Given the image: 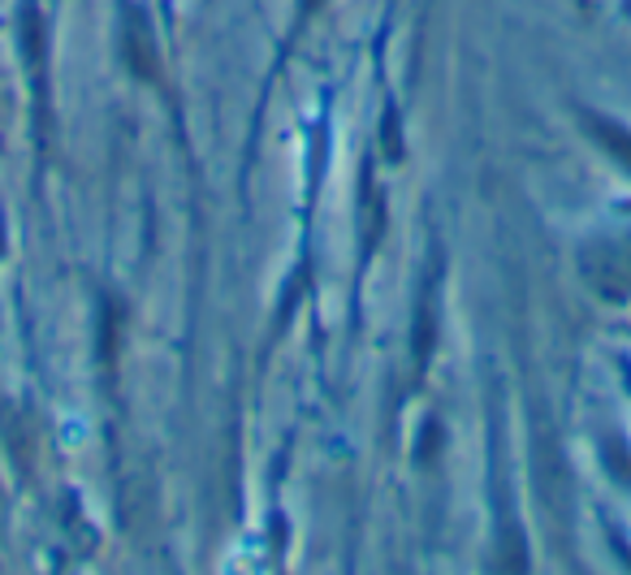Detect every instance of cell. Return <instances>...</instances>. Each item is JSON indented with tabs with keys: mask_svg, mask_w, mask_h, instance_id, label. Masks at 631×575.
Instances as JSON below:
<instances>
[{
	"mask_svg": "<svg viewBox=\"0 0 631 575\" xmlns=\"http://www.w3.org/2000/svg\"><path fill=\"white\" fill-rule=\"evenodd\" d=\"M498 572H527V545H524V536L515 532V523L502 528V541H498Z\"/></svg>",
	"mask_w": 631,
	"mask_h": 575,
	"instance_id": "6",
	"label": "cell"
},
{
	"mask_svg": "<svg viewBox=\"0 0 631 575\" xmlns=\"http://www.w3.org/2000/svg\"><path fill=\"white\" fill-rule=\"evenodd\" d=\"M385 234V195L372 187V169H364V195H360V238H364V252H376Z\"/></svg>",
	"mask_w": 631,
	"mask_h": 575,
	"instance_id": "5",
	"label": "cell"
},
{
	"mask_svg": "<svg viewBox=\"0 0 631 575\" xmlns=\"http://www.w3.org/2000/svg\"><path fill=\"white\" fill-rule=\"evenodd\" d=\"M121 56H126V65H130L135 78H148V83L160 78V56H157V40H152V26H148V18L135 4L121 9Z\"/></svg>",
	"mask_w": 631,
	"mask_h": 575,
	"instance_id": "2",
	"label": "cell"
},
{
	"mask_svg": "<svg viewBox=\"0 0 631 575\" xmlns=\"http://www.w3.org/2000/svg\"><path fill=\"white\" fill-rule=\"evenodd\" d=\"M320 4H324V0H303V4H299V18H312Z\"/></svg>",
	"mask_w": 631,
	"mask_h": 575,
	"instance_id": "11",
	"label": "cell"
},
{
	"mask_svg": "<svg viewBox=\"0 0 631 575\" xmlns=\"http://www.w3.org/2000/svg\"><path fill=\"white\" fill-rule=\"evenodd\" d=\"M631 450H623V441H614V437H606V468L610 476L619 480V485H631Z\"/></svg>",
	"mask_w": 631,
	"mask_h": 575,
	"instance_id": "9",
	"label": "cell"
},
{
	"mask_svg": "<svg viewBox=\"0 0 631 575\" xmlns=\"http://www.w3.org/2000/svg\"><path fill=\"white\" fill-rule=\"evenodd\" d=\"M381 148H385L389 160H403V130H398V113L394 108H385V117H381Z\"/></svg>",
	"mask_w": 631,
	"mask_h": 575,
	"instance_id": "8",
	"label": "cell"
},
{
	"mask_svg": "<svg viewBox=\"0 0 631 575\" xmlns=\"http://www.w3.org/2000/svg\"><path fill=\"white\" fill-rule=\"evenodd\" d=\"M416 316H420V320H416V368L424 372L428 355H432V342H437V312H432V299H428Z\"/></svg>",
	"mask_w": 631,
	"mask_h": 575,
	"instance_id": "7",
	"label": "cell"
},
{
	"mask_svg": "<svg viewBox=\"0 0 631 575\" xmlns=\"http://www.w3.org/2000/svg\"><path fill=\"white\" fill-rule=\"evenodd\" d=\"M579 273L592 295L606 304H628L631 299V243H592L579 256Z\"/></svg>",
	"mask_w": 631,
	"mask_h": 575,
	"instance_id": "1",
	"label": "cell"
},
{
	"mask_svg": "<svg viewBox=\"0 0 631 575\" xmlns=\"http://www.w3.org/2000/svg\"><path fill=\"white\" fill-rule=\"evenodd\" d=\"M579 121H584V130H588L610 157L623 160L631 169V130L628 126H619V121H610V117H601V113H579Z\"/></svg>",
	"mask_w": 631,
	"mask_h": 575,
	"instance_id": "4",
	"label": "cell"
},
{
	"mask_svg": "<svg viewBox=\"0 0 631 575\" xmlns=\"http://www.w3.org/2000/svg\"><path fill=\"white\" fill-rule=\"evenodd\" d=\"M437 441H441V428H437V424H428V428H424V441L416 446V455H420L424 464H432V459H437Z\"/></svg>",
	"mask_w": 631,
	"mask_h": 575,
	"instance_id": "10",
	"label": "cell"
},
{
	"mask_svg": "<svg viewBox=\"0 0 631 575\" xmlns=\"http://www.w3.org/2000/svg\"><path fill=\"white\" fill-rule=\"evenodd\" d=\"M18 35H22V56H26V65H31V74L44 83V56H49V31H44V13L35 9V4H26L22 9V18H18Z\"/></svg>",
	"mask_w": 631,
	"mask_h": 575,
	"instance_id": "3",
	"label": "cell"
}]
</instances>
